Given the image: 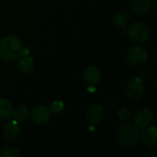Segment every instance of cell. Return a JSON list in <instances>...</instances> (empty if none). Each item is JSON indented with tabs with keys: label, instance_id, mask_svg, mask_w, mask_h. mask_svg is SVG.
I'll list each match as a JSON object with an SVG mask.
<instances>
[{
	"label": "cell",
	"instance_id": "1",
	"mask_svg": "<svg viewBox=\"0 0 157 157\" xmlns=\"http://www.w3.org/2000/svg\"><path fill=\"white\" fill-rule=\"evenodd\" d=\"M24 46L16 36H6L0 40V59L13 61L22 55Z\"/></svg>",
	"mask_w": 157,
	"mask_h": 157
},
{
	"label": "cell",
	"instance_id": "2",
	"mask_svg": "<svg viewBox=\"0 0 157 157\" xmlns=\"http://www.w3.org/2000/svg\"><path fill=\"white\" fill-rule=\"evenodd\" d=\"M116 140L118 144L122 146H134L140 140V131L136 125L132 123H126L117 130Z\"/></svg>",
	"mask_w": 157,
	"mask_h": 157
},
{
	"label": "cell",
	"instance_id": "3",
	"mask_svg": "<svg viewBox=\"0 0 157 157\" xmlns=\"http://www.w3.org/2000/svg\"><path fill=\"white\" fill-rule=\"evenodd\" d=\"M128 35L132 41L142 43L148 40L150 36V29L145 23L138 21L130 26Z\"/></svg>",
	"mask_w": 157,
	"mask_h": 157
},
{
	"label": "cell",
	"instance_id": "4",
	"mask_svg": "<svg viewBox=\"0 0 157 157\" xmlns=\"http://www.w3.org/2000/svg\"><path fill=\"white\" fill-rule=\"evenodd\" d=\"M147 59H148V54L146 51L140 46L132 47L128 51L127 55H126V60L128 63L133 66L144 63V62H146Z\"/></svg>",
	"mask_w": 157,
	"mask_h": 157
},
{
	"label": "cell",
	"instance_id": "5",
	"mask_svg": "<svg viewBox=\"0 0 157 157\" xmlns=\"http://www.w3.org/2000/svg\"><path fill=\"white\" fill-rule=\"evenodd\" d=\"M127 96L132 100H139L143 98L144 93V87L142 80L139 77H135L130 81L126 88Z\"/></svg>",
	"mask_w": 157,
	"mask_h": 157
},
{
	"label": "cell",
	"instance_id": "6",
	"mask_svg": "<svg viewBox=\"0 0 157 157\" xmlns=\"http://www.w3.org/2000/svg\"><path fill=\"white\" fill-rule=\"evenodd\" d=\"M106 116V111L104 108L100 105L95 104L86 111V120L91 125H98L101 123Z\"/></svg>",
	"mask_w": 157,
	"mask_h": 157
},
{
	"label": "cell",
	"instance_id": "7",
	"mask_svg": "<svg viewBox=\"0 0 157 157\" xmlns=\"http://www.w3.org/2000/svg\"><path fill=\"white\" fill-rule=\"evenodd\" d=\"M31 118L34 122L38 124L47 123L52 118V111L50 108L44 105H39L33 108L31 111Z\"/></svg>",
	"mask_w": 157,
	"mask_h": 157
},
{
	"label": "cell",
	"instance_id": "8",
	"mask_svg": "<svg viewBox=\"0 0 157 157\" xmlns=\"http://www.w3.org/2000/svg\"><path fill=\"white\" fill-rule=\"evenodd\" d=\"M153 119H154V114H153L152 110L147 108L139 109L135 112L134 117H133L136 126H138L140 128H145V127L149 126L152 123Z\"/></svg>",
	"mask_w": 157,
	"mask_h": 157
},
{
	"label": "cell",
	"instance_id": "9",
	"mask_svg": "<svg viewBox=\"0 0 157 157\" xmlns=\"http://www.w3.org/2000/svg\"><path fill=\"white\" fill-rule=\"evenodd\" d=\"M140 140L142 144L148 148L155 146L157 143L156 128L155 126H147L144 128L142 132H140Z\"/></svg>",
	"mask_w": 157,
	"mask_h": 157
},
{
	"label": "cell",
	"instance_id": "10",
	"mask_svg": "<svg viewBox=\"0 0 157 157\" xmlns=\"http://www.w3.org/2000/svg\"><path fill=\"white\" fill-rule=\"evenodd\" d=\"M2 133L4 137L11 142H15L16 140L18 139L20 135V130L17 124V121H7L2 129Z\"/></svg>",
	"mask_w": 157,
	"mask_h": 157
},
{
	"label": "cell",
	"instance_id": "11",
	"mask_svg": "<svg viewBox=\"0 0 157 157\" xmlns=\"http://www.w3.org/2000/svg\"><path fill=\"white\" fill-rule=\"evenodd\" d=\"M100 77H101L100 71L98 70V67H96L94 65L88 66L87 68L85 69V71L83 73V80L89 86H96L99 82Z\"/></svg>",
	"mask_w": 157,
	"mask_h": 157
},
{
	"label": "cell",
	"instance_id": "12",
	"mask_svg": "<svg viewBox=\"0 0 157 157\" xmlns=\"http://www.w3.org/2000/svg\"><path fill=\"white\" fill-rule=\"evenodd\" d=\"M152 7L151 0H133L132 3V10L135 15H144Z\"/></svg>",
	"mask_w": 157,
	"mask_h": 157
},
{
	"label": "cell",
	"instance_id": "13",
	"mask_svg": "<svg viewBox=\"0 0 157 157\" xmlns=\"http://www.w3.org/2000/svg\"><path fill=\"white\" fill-rule=\"evenodd\" d=\"M33 67H34L33 60L29 55L23 56L21 59H19L17 63V68L22 74H29L33 70Z\"/></svg>",
	"mask_w": 157,
	"mask_h": 157
},
{
	"label": "cell",
	"instance_id": "14",
	"mask_svg": "<svg viewBox=\"0 0 157 157\" xmlns=\"http://www.w3.org/2000/svg\"><path fill=\"white\" fill-rule=\"evenodd\" d=\"M12 106L5 98H0V121L8 120L12 115Z\"/></svg>",
	"mask_w": 157,
	"mask_h": 157
},
{
	"label": "cell",
	"instance_id": "15",
	"mask_svg": "<svg viewBox=\"0 0 157 157\" xmlns=\"http://www.w3.org/2000/svg\"><path fill=\"white\" fill-rule=\"evenodd\" d=\"M11 117L13 118L14 121H16L17 122H24V121H26L29 119V112L24 107H17V109L12 110Z\"/></svg>",
	"mask_w": 157,
	"mask_h": 157
},
{
	"label": "cell",
	"instance_id": "16",
	"mask_svg": "<svg viewBox=\"0 0 157 157\" xmlns=\"http://www.w3.org/2000/svg\"><path fill=\"white\" fill-rule=\"evenodd\" d=\"M112 21L114 23V25L118 28H125L126 25L128 24L129 21V17L127 14L123 13V12H119L116 15H114Z\"/></svg>",
	"mask_w": 157,
	"mask_h": 157
},
{
	"label": "cell",
	"instance_id": "17",
	"mask_svg": "<svg viewBox=\"0 0 157 157\" xmlns=\"http://www.w3.org/2000/svg\"><path fill=\"white\" fill-rule=\"evenodd\" d=\"M1 157H18L19 156V151L17 148L14 146H8L3 149L0 153Z\"/></svg>",
	"mask_w": 157,
	"mask_h": 157
},
{
	"label": "cell",
	"instance_id": "18",
	"mask_svg": "<svg viewBox=\"0 0 157 157\" xmlns=\"http://www.w3.org/2000/svg\"><path fill=\"white\" fill-rule=\"evenodd\" d=\"M50 109H51L52 113H59L63 109V103L61 102V101L56 100V101H54V102H52L51 104Z\"/></svg>",
	"mask_w": 157,
	"mask_h": 157
}]
</instances>
